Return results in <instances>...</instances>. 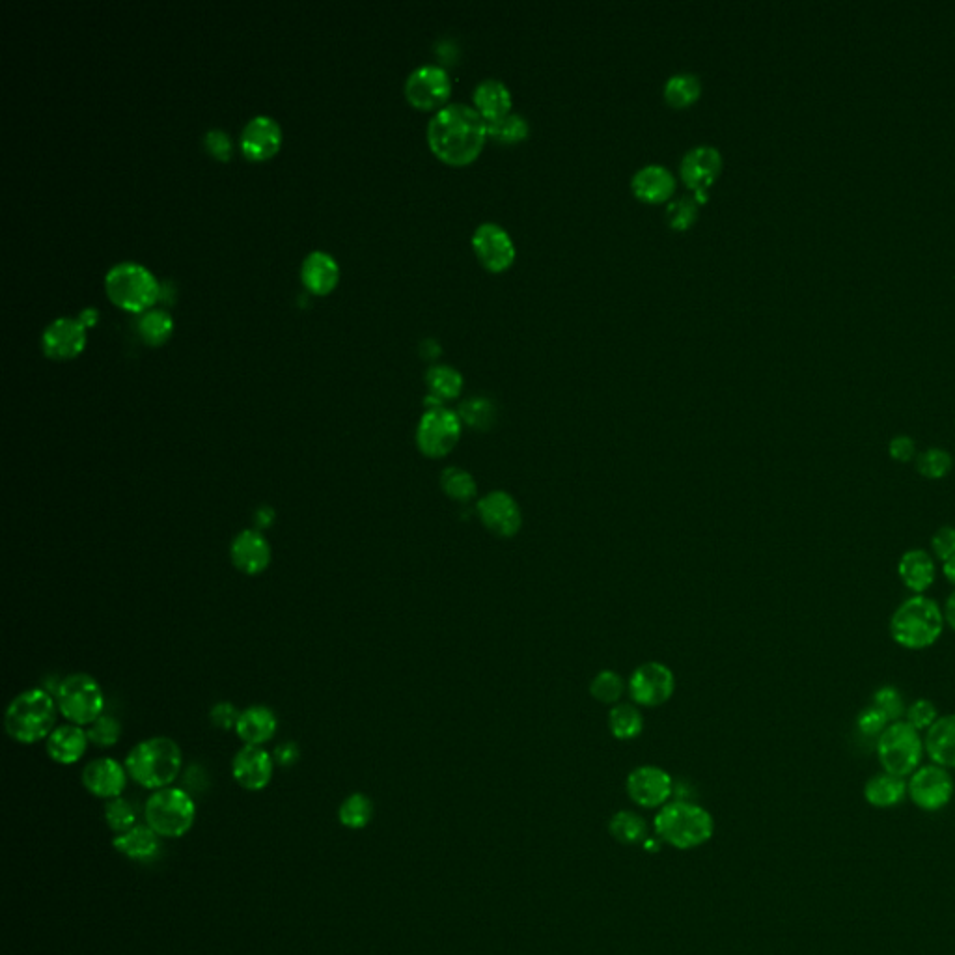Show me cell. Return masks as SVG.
Listing matches in <instances>:
<instances>
[{
  "label": "cell",
  "instance_id": "cell-1",
  "mask_svg": "<svg viewBox=\"0 0 955 955\" xmlns=\"http://www.w3.org/2000/svg\"><path fill=\"white\" fill-rule=\"evenodd\" d=\"M487 122L480 112L465 103H452L437 112L428 124L431 152L448 165L472 163L484 148Z\"/></svg>",
  "mask_w": 955,
  "mask_h": 955
},
{
  "label": "cell",
  "instance_id": "cell-2",
  "mask_svg": "<svg viewBox=\"0 0 955 955\" xmlns=\"http://www.w3.org/2000/svg\"><path fill=\"white\" fill-rule=\"evenodd\" d=\"M58 715L55 694L40 687L27 689L6 707L4 730L15 743L36 745L53 734Z\"/></svg>",
  "mask_w": 955,
  "mask_h": 955
},
{
  "label": "cell",
  "instance_id": "cell-3",
  "mask_svg": "<svg viewBox=\"0 0 955 955\" xmlns=\"http://www.w3.org/2000/svg\"><path fill=\"white\" fill-rule=\"evenodd\" d=\"M129 778L146 789L170 788L180 776L183 752L170 737H150L129 750L125 758Z\"/></svg>",
  "mask_w": 955,
  "mask_h": 955
},
{
  "label": "cell",
  "instance_id": "cell-4",
  "mask_svg": "<svg viewBox=\"0 0 955 955\" xmlns=\"http://www.w3.org/2000/svg\"><path fill=\"white\" fill-rule=\"evenodd\" d=\"M944 623L935 599L924 594L909 597L890 618V637L905 650H928L941 638Z\"/></svg>",
  "mask_w": 955,
  "mask_h": 955
},
{
  "label": "cell",
  "instance_id": "cell-5",
  "mask_svg": "<svg viewBox=\"0 0 955 955\" xmlns=\"http://www.w3.org/2000/svg\"><path fill=\"white\" fill-rule=\"evenodd\" d=\"M653 829L659 840L676 849H694L711 840L715 823L711 814L687 801L668 803L655 816Z\"/></svg>",
  "mask_w": 955,
  "mask_h": 955
},
{
  "label": "cell",
  "instance_id": "cell-6",
  "mask_svg": "<svg viewBox=\"0 0 955 955\" xmlns=\"http://www.w3.org/2000/svg\"><path fill=\"white\" fill-rule=\"evenodd\" d=\"M105 291L114 305L142 314L157 301L159 282L148 267L137 262H120L112 265L105 275Z\"/></svg>",
  "mask_w": 955,
  "mask_h": 955
},
{
  "label": "cell",
  "instance_id": "cell-7",
  "mask_svg": "<svg viewBox=\"0 0 955 955\" xmlns=\"http://www.w3.org/2000/svg\"><path fill=\"white\" fill-rule=\"evenodd\" d=\"M144 819L161 838H181L193 829L196 804L185 789H157L146 801Z\"/></svg>",
  "mask_w": 955,
  "mask_h": 955
},
{
  "label": "cell",
  "instance_id": "cell-8",
  "mask_svg": "<svg viewBox=\"0 0 955 955\" xmlns=\"http://www.w3.org/2000/svg\"><path fill=\"white\" fill-rule=\"evenodd\" d=\"M56 706L64 719L75 726L88 728L101 715H105V693L94 676L77 672L58 683L55 691Z\"/></svg>",
  "mask_w": 955,
  "mask_h": 955
},
{
  "label": "cell",
  "instance_id": "cell-9",
  "mask_svg": "<svg viewBox=\"0 0 955 955\" xmlns=\"http://www.w3.org/2000/svg\"><path fill=\"white\" fill-rule=\"evenodd\" d=\"M924 739L907 720H896L877 737V756L888 775H913L924 758Z\"/></svg>",
  "mask_w": 955,
  "mask_h": 955
},
{
  "label": "cell",
  "instance_id": "cell-10",
  "mask_svg": "<svg viewBox=\"0 0 955 955\" xmlns=\"http://www.w3.org/2000/svg\"><path fill=\"white\" fill-rule=\"evenodd\" d=\"M463 422L456 411L446 407L428 409L416 428V446L422 456L443 459L456 448L461 439Z\"/></svg>",
  "mask_w": 955,
  "mask_h": 955
},
{
  "label": "cell",
  "instance_id": "cell-11",
  "mask_svg": "<svg viewBox=\"0 0 955 955\" xmlns=\"http://www.w3.org/2000/svg\"><path fill=\"white\" fill-rule=\"evenodd\" d=\"M954 778L948 769L935 763L918 767L907 782V795L916 808L924 812H939L954 799Z\"/></svg>",
  "mask_w": 955,
  "mask_h": 955
},
{
  "label": "cell",
  "instance_id": "cell-12",
  "mask_svg": "<svg viewBox=\"0 0 955 955\" xmlns=\"http://www.w3.org/2000/svg\"><path fill=\"white\" fill-rule=\"evenodd\" d=\"M629 694L637 706L659 707L666 704L676 691L674 672L657 661L638 666L629 679Z\"/></svg>",
  "mask_w": 955,
  "mask_h": 955
},
{
  "label": "cell",
  "instance_id": "cell-13",
  "mask_svg": "<svg viewBox=\"0 0 955 955\" xmlns=\"http://www.w3.org/2000/svg\"><path fill=\"white\" fill-rule=\"evenodd\" d=\"M476 512L487 528L497 538H513L523 526V512L517 500L506 491H491L478 500Z\"/></svg>",
  "mask_w": 955,
  "mask_h": 955
},
{
  "label": "cell",
  "instance_id": "cell-14",
  "mask_svg": "<svg viewBox=\"0 0 955 955\" xmlns=\"http://www.w3.org/2000/svg\"><path fill=\"white\" fill-rule=\"evenodd\" d=\"M450 90H452V83L448 73L441 66H433V64L420 66L415 71H411V75L405 81V97L409 99L411 105H415L416 109H424V111L443 105L450 96Z\"/></svg>",
  "mask_w": 955,
  "mask_h": 955
},
{
  "label": "cell",
  "instance_id": "cell-15",
  "mask_svg": "<svg viewBox=\"0 0 955 955\" xmlns=\"http://www.w3.org/2000/svg\"><path fill=\"white\" fill-rule=\"evenodd\" d=\"M627 795L642 808H663L674 793L672 776L655 765L637 767L627 776Z\"/></svg>",
  "mask_w": 955,
  "mask_h": 955
},
{
  "label": "cell",
  "instance_id": "cell-16",
  "mask_svg": "<svg viewBox=\"0 0 955 955\" xmlns=\"http://www.w3.org/2000/svg\"><path fill=\"white\" fill-rule=\"evenodd\" d=\"M472 247L476 250L480 262L495 273L508 269L515 260L512 237L495 222H484L476 228L472 236Z\"/></svg>",
  "mask_w": 955,
  "mask_h": 955
},
{
  "label": "cell",
  "instance_id": "cell-17",
  "mask_svg": "<svg viewBox=\"0 0 955 955\" xmlns=\"http://www.w3.org/2000/svg\"><path fill=\"white\" fill-rule=\"evenodd\" d=\"M275 758L263 747L245 745L237 750L232 760V775L237 784L247 791H262L273 780Z\"/></svg>",
  "mask_w": 955,
  "mask_h": 955
},
{
  "label": "cell",
  "instance_id": "cell-18",
  "mask_svg": "<svg viewBox=\"0 0 955 955\" xmlns=\"http://www.w3.org/2000/svg\"><path fill=\"white\" fill-rule=\"evenodd\" d=\"M86 344V325L77 318H56L42 334L43 353L53 360L75 359Z\"/></svg>",
  "mask_w": 955,
  "mask_h": 955
},
{
  "label": "cell",
  "instance_id": "cell-19",
  "mask_svg": "<svg viewBox=\"0 0 955 955\" xmlns=\"http://www.w3.org/2000/svg\"><path fill=\"white\" fill-rule=\"evenodd\" d=\"M230 558L237 571L243 575L256 577L269 568L273 551L271 543L258 528H247L239 532L230 545Z\"/></svg>",
  "mask_w": 955,
  "mask_h": 955
},
{
  "label": "cell",
  "instance_id": "cell-20",
  "mask_svg": "<svg viewBox=\"0 0 955 955\" xmlns=\"http://www.w3.org/2000/svg\"><path fill=\"white\" fill-rule=\"evenodd\" d=\"M282 127L271 116H254L241 133V152L254 163L267 161L280 150Z\"/></svg>",
  "mask_w": 955,
  "mask_h": 955
},
{
  "label": "cell",
  "instance_id": "cell-21",
  "mask_svg": "<svg viewBox=\"0 0 955 955\" xmlns=\"http://www.w3.org/2000/svg\"><path fill=\"white\" fill-rule=\"evenodd\" d=\"M127 769L114 758H97L83 769V786L97 799H118L127 786Z\"/></svg>",
  "mask_w": 955,
  "mask_h": 955
},
{
  "label": "cell",
  "instance_id": "cell-22",
  "mask_svg": "<svg viewBox=\"0 0 955 955\" xmlns=\"http://www.w3.org/2000/svg\"><path fill=\"white\" fill-rule=\"evenodd\" d=\"M722 155L715 146H696L681 159V180L696 193H706L719 178Z\"/></svg>",
  "mask_w": 955,
  "mask_h": 955
},
{
  "label": "cell",
  "instance_id": "cell-23",
  "mask_svg": "<svg viewBox=\"0 0 955 955\" xmlns=\"http://www.w3.org/2000/svg\"><path fill=\"white\" fill-rule=\"evenodd\" d=\"M90 745L88 734L83 726L60 724L45 741L47 756L58 765H73L83 760L86 748Z\"/></svg>",
  "mask_w": 955,
  "mask_h": 955
},
{
  "label": "cell",
  "instance_id": "cell-24",
  "mask_svg": "<svg viewBox=\"0 0 955 955\" xmlns=\"http://www.w3.org/2000/svg\"><path fill=\"white\" fill-rule=\"evenodd\" d=\"M278 720L267 706H250L241 711L236 724L237 737L250 747H263L277 735Z\"/></svg>",
  "mask_w": 955,
  "mask_h": 955
},
{
  "label": "cell",
  "instance_id": "cell-25",
  "mask_svg": "<svg viewBox=\"0 0 955 955\" xmlns=\"http://www.w3.org/2000/svg\"><path fill=\"white\" fill-rule=\"evenodd\" d=\"M112 847L129 860L148 864L161 853V836L148 825H135L122 834H116Z\"/></svg>",
  "mask_w": 955,
  "mask_h": 955
},
{
  "label": "cell",
  "instance_id": "cell-26",
  "mask_svg": "<svg viewBox=\"0 0 955 955\" xmlns=\"http://www.w3.org/2000/svg\"><path fill=\"white\" fill-rule=\"evenodd\" d=\"M301 280L306 290L314 295H327L340 280V267L329 252L314 250L301 265Z\"/></svg>",
  "mask_w": 955,
  "mask_h": 955
},
{
  "label": "cell",
  "instance_id": "cell-27",
  "mask_svg": "<svg viewBox=\"0 0 955 955\" xmlns=\"http://www.w3.org/2000/svg\"><path fill=\"white\" fill-rule=\"evenodd\" d=\"M898 575L905 588L914 592V596H922L931 588L937 577V566L931 554L924 549H911L901 554L898 562Z\"/></svg>",
  "mask_w": 955,
  "mask_h": 955
},
{
  "label": "cell",
  "instance_id": "cell-28",
  "mask_svg": "<svg viewBox=\"0 0 955 955\" xmlns=\"http://www.w3.org/2000/svg\"><path fill=\"white\" fill-rule=\"evenodd\" d=\"M633 193L642 202L659 204L668 200L676 191V178L668 168L661 165H648L640 168L631 181Z\"/></svg>",
  "mask_w": 955,
  "mask_h": 955
},
{
  "label": "cell",
  "instance_id": "cell-29",
  "mask_svg": "<svg viewBox=\"0 0 955 955\" xmlns=\"http://www.w3.org/2000/svg\"><path fill=\"white\" fill-rule=\"evenodd\" d=\"M924 748L935 765L955 769V715H944L933 722L926 732Z\"/></svg>",
  "mask_w": 955,
  "mask_h": 955
},
{
  "label": "cell",
  "instance_id": "cell-30",
  "mask_svg": "<svg viewBox=\"0 0 955 955\" xmlns=\"http://www.w3.org/2000/svg\"><path fill=\"white\" fill-rule=\"evenodd\" d=\"M474 105L476 111L484 116L485 122L499 120L510 114L512 94L508 86L499 79H485L474 90Z\"/></svg>",
  "mask_w": 955,
  "mask_h": 955
},
{
  "label": "cell",
  "instance_id": "cell-31",
  "mask_svg": "<svg viewBox=\"0 0 955 955\" xmlns=\"http://www.w3.org/2000/svg\"><path fill=\"white\" fill-rule=\"evenodd\" d=\"M907 797V782L900 776L881 773L875 775L864 786V799L873 808H894Z\"/></svg>",
  "mask_w": 955,
  "mask_h": 955
},
{
  "label": "cell",
  "instance_id": "cell-32",
  "mask_svg": "<svg viewBox=\"0 0 955 955\" xmlns=\"http://www.w3.org/2000/svg\"><path fill=\"white\" fill-rule=\"evenodd\" d=\"M172 329H174V321H172V316L168 314L167 310L150 308V310L142 312L139 321H137V331H139L140 338L148 346H163L170 338Z\"/></svg>",
  "mask_w": 955,
  "mask_h": 955
},
{
  "label": "cell",
  "instance_id": "cell-33",
  "mask_svg": "<svg viewBox=\"0 0 955 955\" xmlns=\"http://www.w3.org/2000/svg\"><path fill=\"white\" fill-rule=\"evenodd\" d=\"M610 734L620 741H631L644 730V717L633 704H616L609 713Z\"/></svg>",
  "mask_w": 955,
  "mask_h": 955
},
{
  "label": "cell",
  "instance_id": "cell-34",
  "mask_svg": "<svg viewBox=\"0 0 955 955\" xmlns=\"http://www.w3.org/2000/svg\"><path fill=\"white\" fill-rule=\"evenodd\" d=\"M609 831L614 836V840H618L623 845L644 844V840L648 838V825L644 817L629 810H623L610 817Z\"/></svg>",
  "mask_w": 955,
  "mask_h": 955
},
{
  "label": "cell",
  "instance_id": "cell-35",
  "mask_svg": "<svg viewBox=\"0 0 955 955\" xmlns=\"http://www.w3.org/2000/svg\"><path fill=\"white\" fill-rule=\"evenodd\" d=\"M426 383L430 388V396L437 398L439 402H444V400H454L461 394L463 377L457 372L456 368L446 366V364H437V366L428 370Z\"/></svg>",
  "mask_w": 955,
  "mask_h": 955
},
{
  "label": "cell",
  "instance_id": "cell-36",
  "mask_svg": "<svg viewBox=\"0 0 955 955\" xmlns=\"http://www.w3.org/2000/svg\"><path fill=\"white\" fill-rule=\"evenodd\" d=\"M459 418L476 431L491 430L497 422V407L489 398L474 396L459 405Z\"/></svg>",
  "mask_w": 955,
  "mask_h": 955
},
{
  "label": "cell",
  "instance_id": "cell-37",
  "mask_svg": "<svg viewBox=\"0 0 955 955\" xmlns=\"http://www.w3.org/2000/svg\"><path fill=\"white\" fill-rule=\"evenodd\" d=\"M372 817H374V803L364 793L349 795L338 808V821L351 831H360L368 827Z\"/></svg>",
  "mask_w": 955,
  "mask_h": 955
},
{
  "label": "cell",
  "instance_id": "cell-38",
  "mask_svg": "<svg viewBox=\"0 0 955 955\" xmlns=\"http://www.w3.org/2000/svg\"><path fill=\"white\" fill-rule=\"evenodd\" d=\"M441 489L448 499L456 502H471L478 495V485L471 472L461 467H448L441 474Z\"/></svg>",
  "mask_w": 955,
  "mask_h": 955
},
{
  "label": "cell",
  "instance_id": "cell-39",
  "mask_svg": "<svg viewBox=\"0 0 955 955\" xmlns=\"http://www.w3.org/2000/svg\"><path fill=\"white\" fill-rule=\"evenodd\" d=\"M702 94V83L694 73H676L665 84V99L672 107H689Z\"/></svg>",
  "mask_w": 955,
  "mask_h": 955
},
{
  "label": "cell",
  "instance_id": "cell-40",
  "mask_svg": "<svg viewBox=\"0 0 955 955\" xmlns=\"http://www.w3.org/2000/svg\"><path fill=\"white\" fill-rule=\"evenodd\" d=\"M954 469V457L944 448H929L916 456V471L926 480H942Z\"/></svg>",
  "mask_w": 955,
  "mask_h": 955
},
{
  "label": "cell",
  "instance_id": "cell-41",
  "mask_svg": "<svg viewBox=\"0 0 955 955\" xmlns=\"http://www.w3.org/2000/svg\"><path fill=\"white\" fill-rule=\"evenodd\" d=\"M625 693L623 678L614 670H601L590 683V694L601 704L616 706Z\"/></svg>",
  "mask_w": 955,
  "mask_h": 955
},
{
  "label": "cell",
  "instance_id": "cell-42",
  "mask_svg": "<svg viewBox=\"0 0 955 955\" xmlns=\"http://www.w3.org/2000/svg\"><path fill=\"white\" fill-rule=\"evenodd\" d=\"M487 135L499 142H519L528 135V122L521 114H506L499 120L487 122Z\"/></svg>",
  "mask_w": 955,
  "mask_h": 955
},
{
  "label": "cell",
  "instance_id": "cell-43",
  "mask_svg": "<svg viewBox=\"0 0 955 955\" xmlns=\"http://www.w3.org/2000/svg\"><path fill=\"white\" fill-rule=\"evenodd\" d=\"M86 734H88L90 745L97 748H111L122 737V724L111 715H101L96 722H92L86 728Z\"/></svg>",
  "mask_w": 955,
  "mask_h": 955
},
{
  "label": "cell",
  "instance_id": "cell-44",
  "mask_svg": "<svg viewBox=\"0 0 955 955\" xmlns=\"http://www.w3.org/2000/svg\"><path fill=\"white\" fill-rule=\"evenodd\" d=\"M105 821L111 827L112 832L122 834L137 825V812L133 804L125 801L124 797L112 799L105 806Z\"/></svg>",
  "mask_w": 955,
  "mask_h": 955
},
{
  "label": "cell",
  "instance_id": "cell-45",
  "mask_svg": "<svg viewBox=\"0 0 955 955\" xmlns=\"http://www.w3.org/2000/svg\"><path fill=\"white\" fill-rule=\"evenodd\" d=\"M872 706L877 707L890 722L901 720V717L907 711L900 691L896 687H890V685L881 687L877 693L873 694Z\"/></svg>",
  "mask_w": 955,
  "mask_h": 955
},
{
  "label": "cell",
  "instance_id": "cell-46",
  "mask_svg": "<svg viewBox=\"0 0 955 955\" xmlns=\"http://www.w3.org/2000/svg\"><path fill=\"white\" fill-rule=\"evenodd\" d=\"M696 217H698L696 202L689 196H681L679 200H674L666 209V221L676 230L689 228L696 221Z\"/></svg>",
  "mask_w": 955,
  "mask_h": 955
},
{
  "label": "cell",
  "instance_id": "cell-47",
  "mask_svg": "<svg viewBox=\"0 0 955 955\" xmlns=\"http://www.w3.org/2000/svg\"><path fill=\"white\" fill-rule=\"evenodd\" d=\"M905 719L918 732H924V730L928 732L929 728L933 726V722L939 719V711L931 700L920 698V700H916L911 706L907 707Z\"/></svg>",
  "mask_w": 955,
  "mask_h": 955
},
{
  "label": "cell",
  "instance_id": "cell-48",
  "mask_svg": "<svg viewBox=\"0 0 955 955\" xmlns=\"http://www.w3.org/2000/svg\"><path fill=\"white\" fill-rule=\"evenodd\" d=\"M888 724H892V722L886 719L885 715L875 706L862 709L859 719H857L860 734L868 735V737H879V735L885 732Z\"/></svg>",
  "mask_w": 955,
  "mask_h": 955
},
{
  "label": "cell",
  "instance_id": "cell-49",
  "mask_svg": "<svg viewBox=\"0 0 955 955\" xmlns=\"http://www.w3.org/2000/svg\"><path fill=\"white\" fill-rule=\"evenodd\" d=\"M239 715H241V711H239L232 702H219V704H215V706L211 707L209 720H211V724H213L215 728L224 730V732H230V730H236Z\"/></svg>",
  "mask_w": 955,
  "mask_h": 955
},
{
  "label": "cell",
  "instance_id": "cell-50",
  "mask_svg": "<svg viewBox=\"0 0 955 955\" xmlns=\"http://www.w3.org/2000/svg\"><path fill=\"white\" fill-rule=\"evenodd\" d=\"M931 549L941 562L952 558L955 554V526H941L931 538Z\"/></svg>",
  "mask_w": 955,
  "mask_h": 955
},
{
  "label": "cell",
  "instance_id": "cell-51",
  "mask_svg": "<svg viewBox=\"0 0 955 955\" xmlns=\"http://www.w3.org/2000/svg\"><path fill=\"white\" fill-rule=\"evenodd\" d=\"M204 144H206L208 152L215 155L217 159H221V161H228L232 157V152H234L232 140L228 137V133L221 131V129L208 131L206 137H204Z\"/></svg>",
  "mask_w": 955,
  "mask_h": 955
},
{
  "label": "cell",
  "instance_id": "cell-52",
  "mask_svg": "<svg viewBox=\"0 0 955 955\" xmlns=\"http://www.w3.org/2000/svg\"><path fill=\"white\" fill-rule=\"evenodd\" d=\"M888 454L898 463H911L916 459V444L909 435H896L888 444Z\"/></svg>",
  "mask_w": 955,
  "mask_h": 955
},
{
  "label": "cell",
  "instance_id": "cell-53",
  "mask_svg": "<svg viewBox=\"0 0 955 955\" xmlns=\"http://www.w3.org/2000/svg\"><path fill=\"white\" fill-rule=\"evenodd\" d=\"M273 758H275V763L280 765V767H291L295 763L299 762L301 758V750L299 747L293 743V741H286L282 745H278L273 752Z\"/></svg>",
  "mask_w": 955,
  "mask_h": 955
},
{
  "label": "cell",
  "instance_id": "cell-54",
  "mask_svg": "<svg viewBox=\"0 0 955 955\" xmlns=\"http://www.w3.org/2000/svg\"><path fill=\"white\" fill-rule=\"evenodd\" d=\"M254 523H256V528L258 530H267L269 526H273L275 523V510L269 508V506H262L258 512L254 513Z\"/></svg>",
  "mask_w": 955,
  "mask_h": 955
},
{
  "label": "cell",
  "instance_id": "cell-55",
  "mask_svg": "<svg viewBox=\"0 0 955 955\" xmlns=\"http://www.w3.org/2000/svg\"><path fill=\"white\" fill-rule=\"evenodd\" d=\"M942 612H944V620H946V623L955 631V592H952L950 597L946 599V605H944Z\"/></svg>",
  "mask_w": 955,
  "mask_h": 955
},
{
  "label": "cell",
  "instance_id": "cell-56",
  "mask_svg": "<svg viewBox=\"0 0 955 955\" xmlns=\"http://www.w3.org/2000/svg\"><path fill=\"white\" fill-rule=\"evenodd\" d=\"M942 575L946 577V581L955 586V554L946 562H942Z\"/></svg>",
  "mask_w": 955,
  "mask_h": 955
},
{
  "label": "cell",
  "instance_id": "cell-57",
  "mask_svg": "<svg viewBox=\"0 0 955 955\" xmlns=\"http://www.w3.org/2000/svg\"><path fill=\"white\" fill-rule=\"evenodd\" d=\"M96 318H97L96 308H86L83 314H81V318L79 319L83 321L84 325H86V329H88V327H92V325L96 323Z\"/></svg>",
  "mask_w": 955,
  "mask_h": 955
}]
</instances>
